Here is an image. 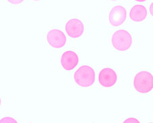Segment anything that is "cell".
Returning a JSON list of instances; mask_svg holds the SVG:
<instances>
[{
	"mask_svg": "<svg viewBox=\"0 0 153 123\" xmlns=\"http://www.w3.org/2000/svg\"><path fill=\"white\" fill-rule=\"evenodd\" d=\"M135 90L139 93H149L153 88V76L149 71H140L135 75L134 80Z\"/></svg>",
	"mask_w": 153,
	"mask_h": 123,
	"instance_id": "cell-3",
	"label": "cell"
},
{
	"mask_svg": "<svg viewBox=\"0 0 153 123\" xmlns=\"http://www.w3.org/2000/svg\"><path fill=\"white\" fill-rule=\"evenodd\" d=\"M1 97H0V107H1Z\"/></svg>",
	"mask_w": 153,
	"mask_h": 123,
	"instance_id": "cell-16",
	"label": "cell"
},
{
	"mask_svg": "<svg viewBox=\"0 0 153 123\" xmlns=\"http://www.w3.org/2000/svg\"><path fill=\"white\" fill-rule=\"evenodd\" d=\"M79 58L78 54L73 51H67L63 53L61 64L65 70H71L78 65Z\"/></svg>",
	"mask_w": 153,
	"mask_h": 123,
	"instance_id": "cell-8",
	"label": "cell"
},
{
	"mask_svg": "<svg viewBox=\"0 0 153 123\" xmlns=\"http://www.w3.org/2000/svg\"><path fill=\"white\" fill-rule=\"evenodd\" d=\"M135 1H136V2H143L146 1V0H135Z\"/></svg>",
	"mask_w": 153,
	"mask_h": 123,
	"instance_id": "cell-14",
	"label": "cell"
},
{
	"mask_svg": "<svg viewBox=\"0 0 153 123\" xmlns=\"http://www.w3.org/2000/svg\"><path fill=\"white\" fill-rule=\"evenodd\" d=\"M152 7H153V4L152 3L151 4H150V10H149L150 14V15H151V16H152V15H153V12H152Z\"/></svg>",
	"mask_w": 153,
	"mask_h": 123,
	"instance_id": "cell-13",
	"label": "cell"
},
{
	"mask_svg": "<svg viewBox=\"0 0 153 123\" xmlns=\"http://www.w3.org/2000/svg\"><path fill=\"white\" fill-rule=\"evenodd\" d=\"M110 1H112V2H115V1H118V0H110Z\"/></svg>",
	"mask_w": 153,
	"mask_h": 123,
	"instance_id": "cell-17",
	"label": "cell"
},
{
	"mask_svg": "<svg viewBox=\"0 0 153 123\" xmlns=\"http://www.w3.org/2000/svg\"><path fill=\"white\" fill-rule=\"evenodd\" d=\"M124 122L125 123H129V122H134V123H139L140 121L136 118H128L125 120Z\"/></svg>",
	"mask_w": 153,
	"mask_h": 123,
	"instance_id": "cell-12",
	"label": "cell"
},
{
	"mask_svg": "<svg viewBox=\"0 0 153 123\" xmlns=\"http://www.w3.org/2000/svg\"><path fill=\"white\" fill-rule=\"evenodd\" d=\"M111 42L115 49L120 51H125L131 46L133 38L128 31L119 29L112 34Z\"/></svg>",
	"mask_w": 153,
	"mask_h": 123,
	"instance_id": "cell-2",
	"label": "cell"
},
{
	"mask_svg": "<svg viewBox=\"0 0 153 123\" xmlns=\"http://www.w3.org/2000/svg\"><path fill=\"white\" fill-rule=\"evenodd\" d=\"M32 2H40L42 0H31Z\"/></svg>",
	"mask_w": 153,
	"mask_h": 123,
	"instance_id": "cell-15",
	"label": "cell"
},
{
	"mask_svg": "<svg viewBox=\"0 0 153 123\" xmlns=\"http://www.w3.org/2000/svg\"><path fill=\"white\" fill-rule=\"evenodd\" d=\"M147 10L141 4L135 5L131 8L129 11V17L131 20L134 22H142L147 17Z\"/></svg>",
	"mask_w": 153,
	"mask_h": 123,
	"instance_id": "cell-9",
	"label": "cell"
},
{
	"mask_svg": "<svg viewBox=\"0 0 153 123\" xmlns=\"http://www.w3.org/2000/svg\"><path fill=\"white\" fill-rule=\"evenodd\" d=\"M68 35L72 38H78L82 35L85 31L83 22L78 19H71L65 25Z\"/></svg>",
	"mask_w": 153,
	"mask_h": 123,
	"instance_id": "cell-7",
	"label": "cell"
},
{
	"mask_svg": "<svg viewBox=\"0 0 153 123\" xmlns=\"http://www.w3.org/2000/svg\"><path fill=\"white\" fill-rule=\"evenodd\" d=\"M127 10L121 5H117L112 7L109 13V22L112 26H121L127 19Z\"/></svg>",
	"mask_w": 153,
	"mask_h": 123,
	"instance_id": "cell-5",
	"label": "cell"
},
{
	"mask_svg": "<svg viewBox=\"0 0 153 123\" xmlns=\"http://www.w3.org/2000/svg\"><path fill=\"white\" fill-rule=\"evenodd\" d=\"M17 120L12 117H5L0 120V123H17Z\"/></svg>",
	"mask_w": 153,
	"mask_h": 123,
	"instance_id": "cell-10",
	"label": "cell"
},
{
	"mask_svg": "<svg viewBox=\"0 0 153 123\" xmlns=\"http://www.w3.org/2000/svg\"><path fill=\"white\" fill-rule=\"evenodd\" d=\"M46 40L53 48H62L66 45L67 38L62 31L57 29H52L46 36Z\"/></svg>",
	"mask_w": 153,
	"mask_h": 123,
	"instance_id": "cell-4",
	"label": "cell"
},
{
	"mask_svg": "<svg viewBox=\"0 0 153 123\" xmlns=\"http://www.w3.org/2000/svg\"><path fill=\"white\" fill-rule=\"evenodd\" d=\"M9 3H10L11 4L13 5H19L23 3L24 2V0H7Z\"/></svg>",
	"mask_w": 153,
	"mask_h": 123,
	"instance_id": "cell-11",
	"label": "cell"
},
{
	"mask_svg": "<svg viewBox=\"0 0 153 123\" xmlns=\"http://www.w3.org/2000/svg\"><path fill=\"white\" fill-rule=\"evenodd\" d=\"M76 83L83 88L90 87L95 83V73L89 66L83 65L78 68L74 75Z\"/></svg>",
	"mask_w": 153,
	"mask_h": 123,
	"instance_id": "cell-1",
	"label": "cell"
},
{
	"mask_svg": "<svg viewBox=\"0 0 153 123\" xmlns=\"http://www.w3.org/2000/svg\"><path fill=\"white\" fill-rule=\"evenodd\" d=\"M98 80L100 84L103 88H110L117 82V74L110 68H104L99 73Z\"/></svg>",
	"mask_w": 153,
	"mask_h": 123,
	"instance_id": "cell-6",
	"label": "cell"
}]
</instances>
